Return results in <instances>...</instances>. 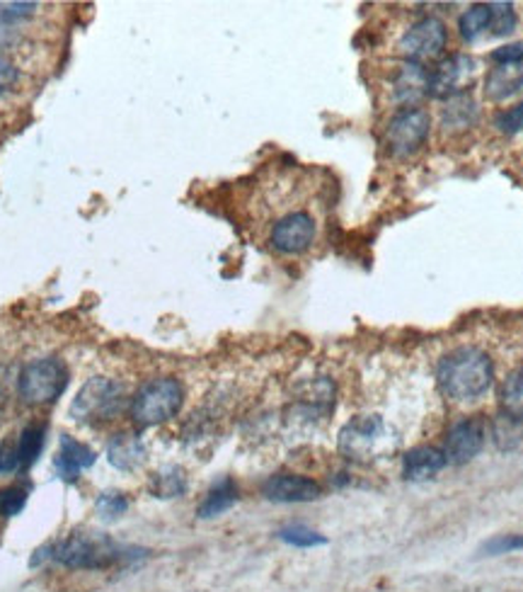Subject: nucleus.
<instances>
[{
	"instance_id": "1",
	"label": "nucleus",
	"mask_w": 523,
	"mask_h": 592,
	"mask_svg": "<svg viewBox=\"0 0 523 592\" xmlns=\"http://www.w3.org/2000/svg\"><path fill=\"white\" fill-rule=\"evenodd\" d=\"M494 365L480 347H458L439 365V386L456 403H472L492 389Z\"/></svg>"
},
{
	"instance_id": "2",
	"label": "nucleus",
	"mask_w": 523,
	"mask_h": 592,
	"mask_svg": "<svg viewBox=\"0 0 523 592\" xmlns=\"http://www.w3.org/2000/svg\"><path fill=\"white\" fill-rule=\"evenodd\" d=\"M143 553V549L121 547L119 541L100 531H70L66 539L52 547V559L70 571H107Z\"/></svg>"
},
{
	"instance_id": "3",
	"label": "nucleus",
	"mask_w": 523,
	"mask_h": 592,
	"mask_svg": "<svg viewBox=\"0 0 523 592\" xmlns=\"http://www.w3.org/2000/svg\"><path fill=\"white\" fill-rule=\"evenodd\" d=\"M395 432L379 416L351 418L342 432H339V452L351 459V462L361 464L388 456L395 450Z\"/></svg>"
},
{
	"instance_id": "4",
	"label": "nucleus",
	"mask_w": 523,
	"mask_h": 592,
	"mask_svg": "<svg viewBox=\"0 0 523 592\" xmlns=\"http://www.w3.org/2000/svg\"><path fill=\"white\" fill-rule=\"evenodd\" d=\"M127 408L124 384L112 377H92L85 381L70 403V416L83 426H105Z\"/></svg>"
},
{
	"instance_id": "5",
	"label": "nucleus",
	"mask_w": 523,
	"mask_h": 592,
	"mask_svg": "<svg viewBox=\"0 0 523 592\" xmlns=\"http://www.w3.org/2000/svg\"><path fill=\"white\" fill-rule=\"evenodd\" d=\"M185 406V386L175 377H157L145 381L131 398V418L139 426H163V422L177 418Z\"/></svg>"
},
{
	"instance_id": "6",
	"label": "nucleus",
	"mask_w": 523,
	"mask_h": 592,
	"mask_svg": "<svg viewBox=\"0 0 523 592\" xmlns=\"http://www.w3.org/2000/svg\"><path fill=\"white\" fill-rule=\"evenodd\" d=\"M68 386V367L58 357H42L24 365L18 377V394L28 406H48L64 396Z\"/></svg>"
},
{
	"instance_id": "7",
	"label": "nucleus",
	"mask_w": 523,
	"mask_h": 592,
	"mask_svg": "<svg viewBox=\"0 0 523 592\" xmlns=\"http://www.w3.org/2000/svg\"><path fill=\"white\" fill-rule=\"evenodd\" d=\"M432 117L420 107H405L400 110L385 129V147L393 155H412L417 153L424 141L429 139Z\"/></svg>"
},
{
	"instance_id": "8",
	"label": "nucleus",
	"mask_w": 523,
	"mask_h": 592,
	"mask_svg": "<svg viewBox=\"0 0 523 592\" xmlns=\"http://www.w3.org/2000/svg\"><path fill=\"white\" fill-rule=\"evenodd\" d=\"M448 42V30L439 18H422L412 25L403 40H400V52L407 56V62L412 64H424L439 58L446 50Z\"/></svg>"
},
{
	"instance_id": "9",
	"label": "nucleus",
	"mask_w": 523,
	"mask_h": 592,
	"mask_svg": "<svg viewBox=\"0 0 523 592\" xmlns=\"http://www.w3.org/2000/svg\"><path fill=\"white\" fill-rule=\"evenodd\" d=\"M476 76H478L476 58L468 54L448 56L436 66L434 74H429V95L451 100L456 95L468 93V88L476 83Z\"/></svg>"
},
{
	"instance_id": "10",
	"label": "nucleus",
	"mask_w": 523,
	"mask_h": 592,
	"mask_svg": "<svg viewBox=\"0 0 523 592\" xmlns=\"http://www.w3.org/2000/svg\"><path fill=\"white\" fill-rule=\"evenodd\" d=\"M315 236L318 224L308 212H288L272 226L270 244L282 256H301L315 244Z\"/></svg>"
},
{
	"instance_id": "11",
	"label": "nucleus",
	"mask_w": 523,
	"mask_h": 592,
	"mask_svg": "<svg viewBox=\"0 0 523 592\" xmlns=\"http://www.w3.org/2000/svg\"><path fill=\"white\" fill-rule=\"evenodd\" d=\"M484 438H488V432H484V422L480 418L458 420L446 434V464H468L470 459L482 452Z\"/></svg>"
},
{
	"instance_id": "12",
	"label": "nucleus",
	"mask_w": 523,
	"mask_h": 592,
	"mask_svg": "<svg viewBox=\"0 0 523 592\" xmlns=\"http://www.w3.org/2000/svg\"><path fill=\"white\" fill-rule=\"evenodd\" d=\"M262 493L264 498L272 503H313L323 495V486L308 476L276 474L272 478H266Z\"/></svg>"
},
{
	"instance_id": "13",
	"label": "nucleus",
	"mask_w": 523,
	"mask_h": 592,
	"mask_svg": "<svg viewBox=\"0 0 523 592\" xmlns=\"http://www.w3.org/2000/svg\"><path fill=\"white\" fill-rule=\"evenodd\" d=\"M95 459L97 456L92 446L73 440L70 434H61L58 452L54 456V471L61 481L73 483L85 469H90L95 464Z\"/></svg>"
},
{
	"instance_id": "14",
	"label": "nucleus",
	"mask_w": 523,
	"mask_h": 592,
	"mask_svg": "<svg viewBox=\"0 0 523 592\" xmlns=\"http://www.w3.org/2000/svg\"><path fill=\"white\" fill-rule=\"evenodd\" d=\"M523 88V62L521 64H497L488 80H484V95L492 103H504Z\"/></svg>"
},
{
	"instance_id": "15",
	"label": "nucleus",
	"mask_w": 523,
	"mask_h": 592,
	"mask_svg": "<svg viewBox=\"0 0 523 592\" xmlns=\"http://www.w3.org/2000/svg\"><path fill=\"white\" fill-rule=\"evenodd\" d=\"M107 462L117 471H137L145 462V446L131 432L115 434L107 446Z\"/></svg>"
},
{
	"instance_id": "16",
	"label": "nucleus",
	"mask_w": 523,
	"mask_h": 592,
	"mask_svg": "<svg viewBox=\"0 0 523 592\" xmlns=\"http://www.w3.org/2000/svg\"><path fill=\"white\" fill-rule=\"evenodd\" d=\"M393 90H395L397 103L412 107L422 98V95L429 93V74L420 64L407 62L400 66L395 83H393Z\"/></svg>"
},
{
	"instance_id": "17",
	"label": "nucleus",
	"mask_w": 523,
	"mask_h": 592,
	"mask_svg": "<svg viewBox=\"0 0 523 592\" xmlns=\"http://www.w3.org/2000/svg\"><path fill=\"white\" fill-rule=\"evenodd\" d=\"M446 466V456L436 446H415L405 454L403 474L407 481H427Z\"/></svg>"
},
{
	"instance_id": "18",
	"label": "nucleus",
	"mask_w": 523,
	"mask_h": 592,
	"mask_svg": "<svg viewBox=\"0 0 523 592\" xmlns=\"http://www.w3.org/2000/svg\"><path fill=\"white\" fill-rule=\"evenodd\" d=\"M236 503H238V486L230 478H224V481L214 483L209 493L204 495V500H201L197 513L201 519H211V517L228 513Z\"/></svg>"
},
{
	"instance_id": "19",
	"label": "nucleus",
	"mask_w": 523,
	"mask_h": 592,
	"mask_svg": "<svg viewBox=\"0 0 523 592\" xmlns=\"http://www.w3.org/2000/svg\"><path fill=\"white\" fill-rule=\"evenodd\" d=\"M490 28H492V3L470 6L458 20L460 37H464L466 42H478L480 37L488 34Z\"/></svg>"
},
{
	"instance_id": "20",
	"label": "nucleus",
	"mask_w": 523,
	"mask_h": 592,
	"mask_svg": "<svg viewBox=\"0 0 523 592\" xmlns=\"http://www.w3.org/2000/svg\"><path fill=\"white\" fill-rule=\"evenodd\" d=\"M151 493L155 498H179L187 493V474L179 466H165L151 478Z\"/></svg>"
},
{
	"instance_id": "21",
	"label": "nucleus",
	"mask_w": 523,
	"mask_h": 592,
	"mask_svg": "<svg viewBox=\"0 0 523 592\" xmlns=\"http://www.w3.org/2000/svg\"><path fill=\"white\" fill-rule=\"evenodd\" d=\"M478 119V105L468 93L456 95L444 107V127L446 129H468L476 125Z\"/></svg>"
},
{
	"instance_id": "22",
	"label": "nucleus",
	"mask_w": 523,
	"mask_h": 592,
	"mask_svg": "<svg viewBox=\"0 0 523 592\" xmlns=\"http://www.w3.org/2000/svg\"><path fill=\"white\" fill-rule=\"evenodd\" d=\"M44 442H46V428L44 426H28V428H24L18 444H15L18 469L32 466L36 459H40V454L44 450Z\"/></svg>"
},
{
	"instance_id": "23",
	"label": "nucleus",
	"mask_w": 523,
	"mask_h": 592,
	"mask_svg": "<svg viewBox=\"0 0 523 592\" xmlns=\"http://www.w3.org/2000/svg\"><path fill=\"white\" fill-rule=\"evenodd\" d=\"M502 410L509 420H523V367L514 369L502 384Z\"/></svg>"
},
{
	"instance_id": "24",
	"label": "nucleus",
	"mask_w": 523,
	"mask_h": 592,
	"mask_svg": "<svg viewBox=\"0 0 523 592\" xmlns=\"http://www.w3.org/2000/svg\"><path fill=\"white\" fill-rule=\"evenodd\" d=\"M279 539L286 541L288 547L296 549H313V547H323L327 543V539L320 535V531H315L306 525H291L279 531Z\"/></svg>"
},
{
	"instance_id": "25",
	"label": "nucleus",
	"mask_w": 523,
	"mask_h": 592,
	"mask_svg": "<svg viewBox=\"0 0 523 592\" xmlns=\"http://www.w3.org/2000/svg\"><path fill=\"white\" fill-rule=\"evenodd\" d=\"M127 510H129V498L121 491H105L100 493V498L95 500V513L107 519V523L127 515Z\"/></svg>"
},
{
	"instance_id": "26",
	"label": "nucleus",
	"mask_w": 523,
	"mask_h": 592,
	"mask_svg": "<svg viewBox=\"0 0 523 592\" xmlns=\"http://www.w3.org/2000/svg\"><path fill=\"white\" fill-rule=\"evenodd\" d=\"M516 30V10L512 3H492V28L494 37H506Z\"/></svg>"
},
{
	"instance_id": "27",
	"label": "nucleus",
	"mask_w": 523,
	"mask_h": 592,
	"mask_svg": "<svg viewBox=\"0 0 523 592\" xmlns=\"http://www.w3.org/2000/svg\"><path fill=\"white\" fill-rule=\"evenodd\" d=\"M28 488L24 486H8L0 488V517H15L28 505Z\"/></svg>"
},
{
	"instance_id": "28",
	"label": "nucleus",
	"mask_w": 523,
	"mask_h": 592,
	"mask_svg": "<svg viewBox=\"0 0 523 592\" xmlns=\"http://www.w3.org/2000/svg\"><path fill=\"white\" fill-rule=\"evenodd\" d=\"M523 549V535H497L480 547L482 556H504Z\"/></svg>"
},
{
	"instance_id": "29",
	"label": "nucleus",
	"mask_w": 523,
	"mask_h": 592,
	"mask_svg": "<svg viewBox=\"0 0 523 592\" xmlns=\"http://www.w3.org/2000/svg\"><path fill=\"white\" fill-rule=\"evenodd\" d=\"M36 13V3H6L0 6V28L10 30Z\"/></svg>"
},
{
	"instance_id": "30",
	"label": "nucleus",
	"mask_w": 523,
	"mask_h": 592,
	"mask_svg": "<svg viewBox=\"0 0 523 592\" xmlns=\"http://www.w3.org/2000/svg\"><path fill=\"white\" fill-rule=\"evenodd\" d=\"M494 127L506 137H514V134H519V131H523V103L512 107V110L497 115Z\"/></svg>"
},
{
	"instance_id": "31",
	"label": "nucleus",
	"mask_w": 523,
	"mask_h": 592,
	"mask_svg": "<svg viewBox=\"0 0 523 592\" xmlns=\"http://www.w3.org/2000/svg\"><path fill=\"white\" fill-rule=\"evenodd\" d=\"M20 74H18V66L10 62L8 54L0 50V93H6L10 88H15Z\"/></svg>"
},
{
	"instance_id": "32",
	"label": "nucleus",
	"mask_w": 523,
	"mask_h": 592,
	"mask_svg": "<svg viewBox=\"0 0 523 592\" xmlns=\"http://www.w3.org/2000/svg\"><path fill=\"white\" fill-rule=\"evenodd\" d=\"M492 58L497 64H521L523 62V42L502 46V50L492 52Z\"/></svg>"
}]
</instances>
